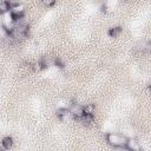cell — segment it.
<instances>
[{
    "instance_id": "1",
    "label": "cell",
    "mask_w": 151,
    "mask_h": 151,
    "mask_svg": "<svg viewBox=\"0 0 151 151\" xmlns=\"http://www.w3.org/2000/svg\"><path fill=\"white\" fill-rule=\"evenodd\" d=\"M106 140L110 145L114 147H125L127 138L125 136L118 134V133H107L106 134Z\"/></svg>"
},
{
    "instance_id": "2",
    "label": "cell",
    "mask_w": 151,
    "mask_h": 151,
    "mask_svg": "<svg viewBox=\"0 0 151 151\" xmlns=\"http://www.w3.org/2000/svg\"><path fill=\"white\" fill-rule=\"evenodd\" d=\"M57 116H58V118H59L60 120H63V122H68V120L74 119V117H73L72 112L70 111V109H66V107L59 109L58 112H57Z\"/></svg>"
},
{
    "instance_id": "3",
    "label": "cell",
    "mask_w": 151,
    "mask_h": 151,
    "mask_svg": "<svg viewBox=\"0 0 151 151\" xmlns=\"http://www.w3.org/2000/svg\"><path fill=\"white\" fill-rule=\"evenodd\" d=\"M125 147L129 149V150H132V151H139L142 149L139 142H137L136 139H127Z\"/></svg>"
},
{
    "instance_id": "4",
    "label": "cell",
    "mask_w": 151,
    "mask_h": 151,
    "mask_svg": "<svg viewBox=\"0 0 151 151\" xmlns=\"http://www.w3.org/2000/svg\"><path fill=\"white\" fill-rule=\"evenodd\" d=\"M1 145H2L4 149L9 150V149L12 147V145H13V139H12L11 137H5V138L2 139V142H1Z\"/></svg>"
},
{
    "instance_id": "5",
    "label": "cell",
    "mask_w": 151,
    "mask_h": 151,
    "mask_svg": "<svg viewBox=\"0 0 151 151\" xmlns=\"http://www.w3.org/2000/svg\"><path fill=\"white\" fill-rule=\"evenodd\" d=\"M122 32V27H112V28H110L109 29V35L110 37H117L119 33Z\"/></svg>"
},
{
    "instance_id": "6",
    "label": "cell",
    "mask_w": 151,
    "mask_h": 151,
    "mask_svg": "<svg viewBox=\"0 0 151 151\" xmlns=\"http://www.w3.org/2000/svg\"><path fill=\"white\" fill-rule=\"evenodd\" d=\"M41 2L46 6V7H51L55 4V0H41Z\"/></svg>"
}]
</instances>
